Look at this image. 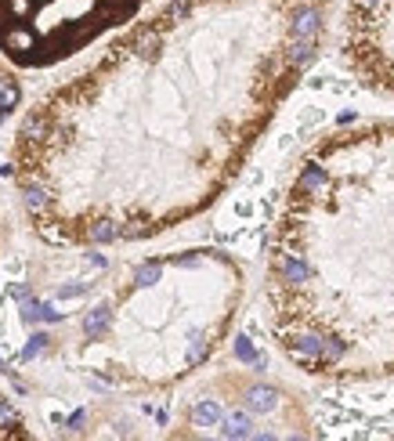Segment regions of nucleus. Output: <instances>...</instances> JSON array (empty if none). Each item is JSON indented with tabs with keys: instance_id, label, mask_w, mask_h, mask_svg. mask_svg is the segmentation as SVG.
<instances>
[{
	"instance_id": "obj_2",
	"label": "nucleus",
	"mask_w": 394,
	"mask_h": 441,
	"mask_svg": "<svg viewBox=\"0 0 394 441\" xmlns=\"http://www.w3.org/2000/svg\"><path fill=\"white\" fill-rule=\"evenodd\" d=\"M268 304L293 366L329 380L394 373V120L326 134L282 203Z\"/></svg>"
},
{
	"instance_id": "obj_1",
	"label": "nucleus",
	"mask_w": 394,
	"mask_h": 441,
	"mask_svg": "<svg viewBox=\"0 0 394 441\" xmlns=\"http://www.w3.org/2000/svg\"><path fill=\"white\" fill-rule=\"evenodd\" d=\"M333 0H174L138 22L33 116L44 138L15 174L51 188L69 210L51 239H149L196 217L232 185L250 149L315 62Z\"/></svg>"
},
{
	"instance_id": "obj_3",
	"label": "nucleus",
	"mask_w": 394,
	"mask_h": 441,
	"mask_svg": "<svg viewBox=\"0 0 394 441\" xmlns=\"http://www.w3.org/2000/svg\"><path fill=\"white\" fill-rule=\"evenodd\" d=\"M145 0H0V47L22 69H47L120 26Z\"/></svg>"
},
{
	"instance_id": "obj_4",
	"label": "nucleus",
	"mask_w": 394,
	"mask_h": 441,
	"mask_svg": "<svg viewBox=\"0 0 394 441\" xmlns=\"http://www.w3.org/2000/svg\"><path fill=\"white\" fill-rule=\"evenodd\" d=\"M344 55L369 87L394 94V0H351L344 15Z\"/></svg>"
},
{
	"instance_id": "obj_5",
	"label": "nucleus",
	"mask_w": 394,
	"mask_h": 441,
	"mask_svg": "<svg viewBox=\"0 0 394 441\" xmlns=\"http://www.w3.org/2000/svg\"><path fill=\"white\" fill-rule=\"evenodd\" d=\"M0 438H29L22 413H19V409H15L4 395H0Z\"/></svg>"
}]
</instances>
